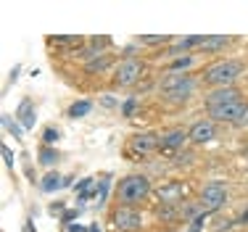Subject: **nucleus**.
<instances>
[{"label":"nucleus","mask_w":248,"mask_h":232,"mask_svg":"<svg viewBox=\"0 0 248 232\" xmlns=\"http://www.w3.org/2000/svg\"><path fill=\"white\" fill-rule=\"evenodd\" d=\"M58 138H61V132H58V129H53V127L45 129V145H53V142H58Z\"/></svg>","instance_id":"22"},{"label":"nucleus","mask_w":248,"mask_h":232,"mask_svg":"<svg viewBox=\"0 0 248 232\" xmlns=\"http://www.w3.org/2000/svg\"><path fill=\"white\" fill-rule=\"evenodd\" d=\"M3 156H5V164L14 166V153H11V148H8V145H3Z\"/></svg>","instance_id":"24"},{"label":"nucleus","mask_w":248,"mask_h":232,"mask_svg":"<svg viewBox=\"0 0 248 232\" xmlns=\"http://www.w3.org/2000/svg\"><path fill=\"white\" fill-rule=\"evenodd\" d=\"M201 43H203V37H198V34H190V37H177L169 53H174V56H182V53L193 50V47H201Z\"/></svg>","instance_id":"15"},{"label":"nucleus","mask_w":248,"mask_h":232,"mask_svg":"<svg viewBox=\"0 0 248 232\" xmlns=\"http://www.w3.org/2000/svg\"><path fill=\"white\" fill-rule=\"evenodd\" d=\"M214 138H217V124L211 119H201V122H196L187 129V140L193 145H206V142H211Z\"/></svg>","instance_id":"8"},{"label":"nucleus","mask_w":248,"mask_h":232,"mask_svg":"<svg viewBox=\"0 0 248 232\" xmlns=\"http://www.w3.org/2000/svg\"><path fill=\"white\" fill-rule=\"evenodd\" d=\"M143 77V63L138 58H124L114 71V85L116 87H132Z\"/></svg>","instance_id":"6"},{"label":"nucleus","mask_w":248,"mask_h":232,"mask_svg":"<svg viewBox=\"0 0 248 232\" xmlns=\"http://www.w3.org/2000/svg\"><path fill=\"white\" fill-rule=\"evenodd\" d=\"M34 116H37L34 114V103L29 98H24L19 103V108H16V122H19L24 129H32L34 127Z\"/></svg>","instance_id":"12"},{"label":"nucleus","mask_w":248,"mask_h":232,"mask_svg":"<svg viewBox=\"0 0 248 232\" xmlns=\"http://www.w3.org/2000/svg\"><path fill=\"white\" fill-rule=\"evenodd\" d=\"M190 63H193V56H180V58H174V61L169 63V71H185Z\"/></svg>","instance_id":"20"},{"label":"nucleus","mask_w":248,"mask_h":232,"mask_svg":"<svg viewBox=\"0 0 248 232\" xmlns=\"http://www.w3.org/2000/svg\"><path fill=\"white\" fill-rule=\"evenodd\" d=\"M111 219H114V227L122 232H138L143 227V217H140V211L135 206H119Z\"/></svg>","instance_id":"7"},{"label":"nucleus","mask_w":248,"mask_h":232,"mask_svg":"<svg viewBox=\"0 0 248 232\" xmlns=\"http://www.w3.org/2000/svg\"><path fill=\"white\" fill-rule=\"evenodd\" d=\"M58 158L61 156H58V151H53V148H43V151H40V164L43 166H53Z\"/></svg>","instance_id":"18"},{"label":"nucleus","mask_w":248,"mask_h":232,"mask_svg":"<svg viewBox=\"0 0 248 232\" xmlns=\"http://www.w3.org/2000/svg\"><path fill=\"white\" fill-rule=\"evenodd\" d=\"M243 74V63L235 61V58H227V61H217L211 63L209 69L203 71V82L217 87H235V79Z\"/></svg>","instance_id":"2"},{"label":"nucleus","mask_w":248,"mask_h":232,"mask_svg":"<svg viewBox=\"0 0 248 232\" xmlns=\"http://www.w3.org/2000/svg\"><path fill=\"white\" fill-rule=\"evenodd\" d=\"M240 224H248V209L243 211V217H240Z\"/></svg>","instance_id":"26"},{"label":"nucleus","mask_w":248,"mask_h":232,"mask_svg":"<svg viewBox=\"0 0 248 232\" xmlns=\"http://www.w3.org/2000/svg\"><path fill=\"white\" fill-rule=\"evenodd\" d=\"M185 232H198V230H196V227H190V230H185Z\"/></svg>","instance_id":"28"},{"label":"nucleus","mask_w":248,"mask_h":232,"mask_svg":"<svg viewBox=\"0 0 248 232\" xmlns=\"http://www.w3.org/2000/svg\"><path fill=\"white\" fill-rule=\"evenodd\" d=\"M185 195H187V185H182V182H167L158 190V201L161 203H182Z\"/></svg>","instance_id":"11"},{"label":"nucleus","mask_w":248,"mask_h":232,"mask_svg":"<svg viewBox=\"0 0 248 232\" xmlns=\"http://www.w3.org/2000/svg\"><path fill=\"white\" fill-rule=\"evenodd\" d=\"M3 122H5V127H8L11 135H16V138H24V127H19V122L14 124V119H11V116H3Z\"/></svg>","instance_id":"21"},{"label":"nucleus","mask_w":248,"mask_h":232,"mask_svg":"<svg viewBox=\"0 0 248 232\" xmlns=\"http://www.w3.org/2000/svg\"><path fill=\"white\" fill-rule=\"evenodd\" d=\"M129 156L140 158V156H148V153L158 151V138L153 132H143V135H135L132 140H129Z\"/></svg>","instance_id":"9"},{"label":"nucleus","mask_w":248,"mask_h":232,"mask_svg":"<svg viewBox=\"0 0 248 232\" xmlns=\"http://www.w3.org/2000/svg\"><path fill=\"white\" fill-rule=\"evenodd\" d=\"M108 63H111V58H108V56H98L95 61H90V63H87V71H90V74H95V71L108 69Z\"/></svg>","instance_id":"19"},{"label":"nucleus","mask_w":248,"mask_h":232,"mask_svg":"<svg viewBox=\"0 0 248 232\" xmlns=\"http://www.w3.org/2000/svg\"><path fill=\"white\" fill-rule=\"evenodd\" d=\"M230 45V37L227 34H206L203 43H201V50L203 53H219L222 47Z\"/></svg>","instance_id":"14"},{"label":"nucleus","mask_w":248,"mask_h":232,"mask_svg":"<svg viewBox=\"0 0 248 232\" xmlns=\"http://www.w3.org/2000/svg\"><path fill=\"white\" fill-rule=\"evenodd\" d=\"M151 195V180L145 174H129L124 177L116 187V198L119 206H138Z\"/></svg>","instance_id":"1"},{"label":"nucleus","mask_w":248,"mask_h":232,"mask_svg":"<svg viewBox=\"0 0 248 232\" xmlns=\"http://www.w3.org/2000/svg\"><path fill=\"white\" fill-rule=\"evenodd\" d=\"M132 108H135V100H127V103H124V116L132 114Z\"/></svg>","instance_id":"25"},{"label":"nucleus","mask_w":248,"mask_h":232,"mask_svg":"<svg viewBox=\"0 0 248 232\" xmlns=\"http://www.w3.org/2000/svg\"><path fill=\"white\" fill-rule=\"evenodd\" d=\"M211 122H222V124H243V119L248 114V106L246 100H235V103H227V106H217V108H206Z\"/></svg>","instance_id":"4"},{"label":"nucleus","mask_w":248,"mask_h":232,"mask_svg":"<svg viewBox=\"0 0 248 232\" xmlns=\"http://www.w3.org/2000/svg\"><path fill=\"white\" fill-rule=\"evenodd\" d=\"M243 124H248V114H246V119H243Z\"/></svg>","instance_id":"29"},{"label":"nucleus","mask_w":248,"mask_h":232,"mask_svg":"<svg viewBox=\"0 0 248 232\" xmlns=\"http://www.w3.org/2000/svg\"><path fill=\"white\" fill-rule=\"evenodd\" d=\"M193 87H196V82H193L190 74H185V71H172V74H167L161 82V95L169 100H187V95L193 93Z\"/></svg>","instance_id":"3"},{"label":"nucleus","mask_w":248,"mask_h":232,"mask_svg":"<svg viewBox=\"0 0 248 232\" xmlns=\"http://www.w3.org/2000/svg\"><path fill=\"white\" fill-rule=\"evenodd\" d=\"M224 203H227V185L219 180L209 182L203 187V193H201V209L206 214H211V211H219Z\"/></svg>","instance_id":"5"},{"label":"nucleus","mask_w":248,"mask_h":232,"mask_svg":"<svg viewBox=\"0 0 248 232\" xmlns=\"http://www.w3.org/2000/svg\"><path fill=\"white\" fill-rule=\"evenodd\" d=\"M240 100V90L238 87H217L206 95V108H217V106H227Z\"/></svg>","instance_id":"10"},{"label":"nucleus","mask_w":248,"mask_h":232,"mask_svg":"<svg viewBox=\"0 0 248 232\" xmlns=\"http://www.w3.org/2000/svg\"><path fill=\"white\" fill-rule=\"evenodd\" d=\"M93 111V103L90 100H77V103L69 106V119H82V116H87Z\"/></svg>","instance_id":"17"},{"label":"nucleus","mask_w":248,"mask_h":232,"mask_svg":"<svg viewBox=\"0 0 248 232\" xmlns=\"http://www.w3.org/2000/svg\"><path fill=\"white\" fill-rule=\"evenodd\" d=\"M169 37H164V34H158V37H140V43L145 45H158V43H167Z\"/></svg>","instance_id":"23"},{"label":"nucleus","mask_w":248,"mask_h":232,"mask_svg":"<svg viewBox=\"0 0 248 232\" xmlns=\"http://www.w3.org/2000/svg\"><path fill=\"white\" fill-rule=\"evenodd\" d=\"M72 232H85V227H79V224H72Z\"/></svg>","instance_id":"27"},{"label":"nucleus","mask_w":248,"mask_h":232,"mask_svg":"<svg viewBox=\"0 0 248 232\" xmlns=\"http://www.w3.org/2000/svg\"><path fill=\"white\" fill-rule=\"evenodd\" d=\"M40 187H43L45 193H56L58 187H63V177L58 174V171H48V174L40 180Z\"/></svg>","instance_id":"16"},{"label":"nucleus","mask_w":248,"mask_h":232,"mask_svg":"<svg viewBox=\"0 0 248 232\" xmlns=\"http://www.w3.org/2000/svg\"><path fill=\"white\" fill-rule=\"evenodd\" d=\"M187 140V135L182 129H174V132H167L164 138H158V151H177L182 142Z\"/></svg>","instance_id":"13"}]
</instances>
